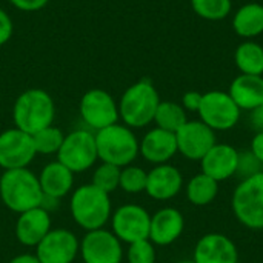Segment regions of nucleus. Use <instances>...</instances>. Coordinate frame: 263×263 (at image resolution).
<instances>
[{"mask_svg": "<svg viewBox=\"0 0 263 263\" xmlns=\"http://www.w3.org/2000/svg\"><path fill=\"white\" fill-rule=\"evenodd\" d=\"M39 177L28 168L8 170L0 177V199L14 213H25L43 205Z\"/></svg>", "mask_w": 263, "mask_h": 263, "instance_id": "1", "label": "nucleus"}, {"mask_svg": "<svg viewBox=\"0 0 263 263\" xmlns=\"http://www.w3.org/2000/svg\"><path fill=\"white\" fill-rule=\"evenodd\" d=\"M159 103L160 97L153 82L142 79L123 92L119 102V116L128 128H143L154 122Z\"/></svg>", "mask_w": 263, "mask_h": 263, "instance_id": "2", "label": "nucleus"}, {"mask_svg": "<svg viewBox=\"0 0 263 263\" xmlns=\"http://www.w3.org/2000/svg\"><path fill=\"white\" fill-rule=\"evenodd\" d=\"M54 116L55 106L52 97L43 89H28L22 92L12 108L15 128L31 136L46 126H51Z\"/></svg>", "mask_w": 263, "mask_h": 263, "instance_id": "3", "label": "nucleus"}, {"mask_svg": "<svg viewBox=\"0 0 263 263\" xmlns=\"http://www.w3.org/2000/svg\"><path fill=\"white\" fill-rule=\"evenodd\" d=\"M69 210L74 222L80 228L86 231L100 230L111 217L109 194L99 190L92 183L83 185L74 191Z\"/></svg>", "mask_w": 263, "mask_h": 263, "instance_id": "4", "label": "nucleus"}, {"mask_svg": "<svg viewBox=\"0 0 263 263\" xmlns=\"http://www.w3.org/2000/svg\"><path fill=\"white\" fill-rule=\"evenodd\" d=\"M97 156L102 162L125 168L139 156V140L126 125L114 123L96 134Z\"/></svg>", "mask_w": 263, "mask_h": 263, "instance_id": "5", "label": "nucleus"}, {"mask_svg": "<svg viewBox=\"0 0 263 263\" xmlns=\"http://www.w3.org/2000/svg\"><path fill=\"white\" fill-rule=\"evenodd\" d=\"M236 219L250 230H263V173L247 176L231 200Z\"/></svg>", "mask_w": 263, "mask_h": 263, "instance_id": "6", "label": "nucleus"}, {"mask_svg": "<svg viewBox=\"0 0 263 263\" xmlns=\"http://www.w3.org/2000/svg\"><path fill=\"white\" fill-rule=\"evenodd\" d=\"M200 120L216 131H228L234 128L240 119V108L227 91H208L202 96L197 111Z\"/></svg>", "mask_w": 263, "mask_h": 263, "instance_id": "7", "label": "nucleus"}, {"mask_svg": "<svg viewBox=\"0 0 263 263\" xmlns=\"http://www.w3.org/2000/svg\"><path fill=\"white\" fill-rule=\"evenodd\" d=\"M97 159L96 134L86 129H77L65 136V140L57 153V160L74 174L89 170Z\"/></svg>", "mask_w": 263, "mask_h": 263, "instance_id": "8", "label": "nucleus"}, {"mask_svg": "<svg viewBox=\"0 0 263 263\" xmlns=\"http://www.w3.org/2000/svg\"><path fill=\"white\" fill-rule=\"evenodd\" d=\"M112 233L125 243H134L149 239L151 216L139 205H123L112 214Z\"/></svg>", "mask_w": 263, "mask_h": 263, "instance_id": "9", "label": "nucleus"}, {"mask_svg": "<svg viewBox=\"0 0 263 263\" xmlns=\"http://www.w3.org/2000/svg\"><path fill=\"white\" fill-rule=\"evenodd\" d=\"M80 116L88 126L97 131L117 123L120 117L119 105L112 96L103 89H91L83 94L80 100Z\"/></svg>", "mask_w": 263, "mask_h": 263, "instance_id": "10", "label": "nucleus"}, {"mask_svg": "<svg viewBox=\"0 0 263 263\" xmlns=\"http://www.w3.org/2000/svg\"><path fill=\"white\" fill-rule=\"evenodd\" d=\"M35 154L31 134L18 128H11L0 134V168L5 171L26 168Z\"/></svg>", "mask_w": 263, "mask_h": 263, "instance_id": "11", "label": "nucleus"}, {"mask_svg": "<svg viewBox=\"0 0 263 263\" xmlns=\"http://www.w3.org/2000/svg\"><path fill=\"white\" fill-rule=\"evenodd\" d=\"M80 254L85 263H122V242L114 233L103 228L88 231L80 242Z\"/></svg>", "mask_w": 263, "mask_h": 263, "instance_id": "12", "label": "nucleus"}, {"mask_svg": "<svg viewBox=\"0 0 263 263\" xmlns=\"http://www.w3.org/2000/svg\"><path fill=\"white\" fill-rule=\"evenodd\" d=\"M177 153L190 160H202L217 143L216 133L202 120H188L177 133Z\"/></svg>", "mask_w": 263, "mask_h": 263, "instance_id": "13", "label": "nucleus"}, {"mask_svg": "<svg viewBox=\"0 0 263 263\" xmlns=\"http://www.w3.org/2000/svg\"><path fill=\"white\" fill-rule=\"evenodd\" d=\"M35 248L40 263H72L80 251V242L68 230H51Z\"/></svg>", "mask_w": 263, "mask_h": 263, "instance_id": "14", "label": "nucleus"}, {"mask_svg": "<svg viewBox=\"0 0 263 263\" xmlns=\"http://www.w3.org/2000/svg\"><path fill=\"white\" fill-rule=\"evenodd\" d=\"M196 263H239L236 243L225 234L210 233L199 239L194 248Z\"/></svg>", "mask_w": 263, "mask_h": 263, "instance_id": "15", "label": "nucleus"}, {"mask_svg": "<svg viewBox=\"0 0 263 263\" xmlns=\"http://www.w3.org/2000/svg\"><path fill=\"white\" fill-rule=\"evenodd\" d=\"M202 173L214 179L216 182H223L233 177L240 166L239 151L227 143H216L200 160Z\"/></svg>", "mask_w": 263, "mask_h": 263, "instance_id": "16", "label": "nucleus"}, {"mask_svg": "<svg viewBox=\"0 0 263 263\" xmlns=\"http://www.w3.org/2000/svg\"><path fill=\"white\" fill-rule=\"evenodd\" d=\"M183 185L180 171L168 163L154 166L146 177L145 193L156 200H170L176 197Z\"/></svg>", "mask_w": 263, "mask_h": 263, "instance_id": "17", "label": "nucleus"}, {"mask_svg": "<svg viewBox=\"0 0 263 263\" xmlns=\"http://www.w3.org/2000/svg\"><path fill=\"white\" fill-rule=\"evenodd\" d=\"M49 231L51 217L43 206L22 213L15 223V237L25 247H37Z\"/></svg>", "mask_w": 263, "mask_h": 263, "instance_id": "18", "label": "nucleus"}, {"mask_svg": "<svg viewBox=\"0 0 263 263\" xmlns=\"http://www.w3.org/2000/svg\"><path fill=\"white\" fill-rule=\"evenodd\" d=\"M185 219L176 208H162L151 216L149 240L159 247H168L174 243L183 233Z\"/></svg>", "mask_w": 263, "mask_h": 263, "instance_id": "19", "label": "nucleus"}, {"mask_svg": "<svg viewBox=\"0 0 263 263\" xmlns=\"http://www.w3.org/2000/svg\"><path fill=\"white\" fill-rule=\"evenodd\" d=\"M139 153L145 160L156 165H163L177 154L176 134L154 128L143 136L142 142L139 143Z\"/></svg>", "mask_w": 263, "mask_h": 263, "instance_id": "20", "label": "nucleus"}, {"mask_svg": "<svg viewBox=\"0 0 263 263\" xmlns=\"http://www.w3.org/2000/svg\"><path fill=\"white\" fill-rule=\"evenodd\" d=\"M40 188L45 199H62L65 197L74 185V173L62 165L59 160L48 163L39 176Z\"/></svg>", "mask_w": 263, "mask_h": 263, "instance_id": "21", "label": "nucleus"}, {"mask_svg": "<svg viewBox=\"0 0 263 263\" xmlns=\"http://www.w3.org/2000/svg\"><path fill=\"white\" fill-rule=\"evenodd\" d=\"M228 94L240 111H253L263 103V76L239 74L231 82Z\"/></svg>", "mask_w": 263, "mask_h": 263, "instance_id": "22", "label": "nucleus"}, {"mask_svg": "<svg viewBox=\"0 0 263 263\" xmlns=\"http://www.w3.org/2000/svg\"><path fill=\"white\" fill-rule=\"evenodd\" d=\"M234 32L247 40H253L263 34V5L262 3H245L233 15Z\"/></svg>", "mask_w": 263, "mask_h": 263, "instance_id": "23", "label": "nucleus"}, {"mask_svg": "<svg viewBox=\"0 0 263 263\" xmlns=\"http://www.w3.org/2000/svg\"><path fill=\"white\" fill-rule=\"evenodd\" d=\"M234 63L240 74L263 76V46L254 40L242 42L234 51Z\"/></svg>", "mask_w": 263, "mask_h": 263, "instance_id": "24", "label": "nucleus"}, {"mask_svg": "<svg viewBox=\"0 0 263 263\" xmlns=\"http://www.w3.org/2000/svg\"><path fill=\"white\" fill-rule=\"evenodd\" d=\"M219 194V182L211 179L210 176L200 173L196 174L186 185V197L190 203L196 206H206Z\"/></svg>", "mask_w": 263, "mask_h": 263, "instance_id": "25", "label": "nucleus"}, {"mask_svg": "<svg viewBox=\"0 0 263 263\" xmlns=\"http://www.w3.org/2000/svg\"><path fill=\"white\" fill-rule=\"evenodd\" d=\"M154 122L157 128L176 134L188 122V117L182 105L176 102H160L154 116Z\"/></svg>", "mask_w": 263, "mask_h": 263, "instance_id": "26", "label": "nucleus"}, {"mask_svg": "<svg viewBox=\"0 0 263 263\" xmlns=\"http://www.w3.org/2000/svg\"><path fill=\"white\" fill-rule=\"evenodd\" d=\"M193 11L203 20L219 22L230 15L233 9L231 0H191Z\"/></svg>", "mask_w": 263, "mask_h": 263, "instance_id": "27", "label": "nucleus"}, {"mask_svg": "<svg viewBox=\"0 0 263 263\" xmlns=\"http://www.w3.org/2000/svg\"><path fill=\"white\" fill-rule=\"evenodd\" d=\"M63 140H65V134L52 125L37 131L35 134H32L35 153L42 154V156L57 154Z\"/></svg>", "mask_w": 263, "mask_h": 263, "instance_id": "28", "label": "nucleus"}, {"mask_svg": "<svg viewBox=\"0 0 263 263\" xmlns=\"http://www.w3.org/2000/svg\"><path fill=\"white\" fill-rule=\"evenodd\" d=\"M120 171H122V168L102 162V165H99L96 168L91 183L94 186H97L99 190L105 191L106 194H111L120 185Z\"/></svg>", "mask_w": 263, "mask_h": 263, "instance_id": "29", "label": "nucleus"}, {"mask_svg": "<svg viewBox=\"0 0 263 263\" xmlns=\"http://www.w3.org/2000/svg\"><path fill=\"white\" fill-rule=\"evenodd\" d=\"M146 177H148V173L145 170H142L139 166L128 165V166L122 168V171H120L119 188H122L128 194H139V193L145 191V188H146Z\"/></svg>", "mask_w": 263, "mask_h": 263, "instance_id": "30", "label": "nucleus"}, {"mask_svg": "<svg viewBox=\"0 0 263 263\" xmlns=\"http://www.w3.org/2000/svg\"><path fill=\"white\" fill-rule=\"evenodd\" d=\"M126 259L128 263H156L154 243L149 239L129 243Z\"/></svg>", "mask_w": 263, "mask_h": 263, "instance_id": "31", "label": "nucleus"}, {"mask_svg": "<svg viewBox=\"0 0 263 263\" xmlns=\"http://www.w3.org/2000/svg\"><path fill=\"white\" fill-rule=\"evenodd\" d=\"M202 92L199 91H188L183 94L182 97V106L185 111H191V112H197L202 103Z\"/></svg>", "mask_w": 263, "mask_h": 263, "instance_id": "32", "label": "nucleus"}, {"mask_svg": "<svg viewBox=\"0 0 263 263\" xmlns=\"http://www.w3.org/2000/svg\"><path fill=\"white\" fill-rule=\"evenodd\" d=\"M12 20L6 11L0 8V46L5 45L12 35Z\"/></svg>", "mask_w": 263, "mask_h": 263, "instance_id": "33", "label": "nucleus"}, {"mask_svg": "<svg viewBox=\"0 0 263 263\" xmlns=\"http://www.w3.org/2000/svg\"><path fill=\"white\" fill-rule=\"evenodd\" d=\"M12 6H15L20 11H39L48 5L49 0H9Z\"/></svg>", "mask_w": 263, "mask_h": 263, "instance_id": "34", "label": "nucleus"}, {"mask_svg": "<svg viewBox=\"0 0 263 263\" xmlns=\"http://www.w3.org/2000/svg\"><path fill=\"white\" fill-rule=\"evenodd\" d=\"M251 154L259 163H263V131H257V134L253 137Z\"/></svg>", "mask_w": 263, "mask_h": 263, "instance_id": "35", "label": "nucleus"}, {"mask_svg": "<svg viewBox=\"0 0 263 263\" xmlns=\"http://www.w3.org/2000/svg\"><path fill=\"white\" fill-rule=\"evenodd\" d=\"M251 123L257 131H263V103L251 111Z\"/></svg>", "mask_w": 263, "mask_h": 263, "instance_id": "36", "label": "nucleus"}, {"mask_svg": "<svg viewBox=\"0 0 263 263\" xmlns=\"http://www.w3.org/2000/svg\"><path fill=\"white\" fill-rule=\"evenodd\" d=\"M9 263H40V260L37 259L35 254H20L11 259Z\"/></svg>", "mask_w": 263, "mask_h": 263, "instance_id": "37", "label": "nucleus"}, {"mask_svg": "<svg viewBox=\"0 0 263 263\" xmlns=\"http://www.w3.org/2000/svg\"><path fill=\"white\" fill-rule=\"evenodd\" d=\"M177 263H196L194 260H182V262H177Z\"/></svg>", "mask_w": 263, "mask_h": 263, "instance_id": "38", "label": "nucleus"}]
</instances>
